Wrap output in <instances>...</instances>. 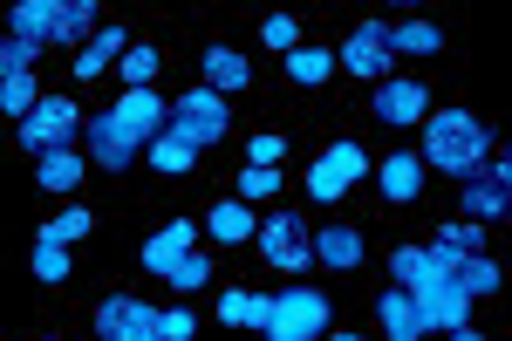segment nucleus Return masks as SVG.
Wrapping results in <instances>:
<instances>
[{"label": "nucleus", "instance_id": "obj_1", "mask_svg": "<svg viewBox=\"0 0 512 341\" xmlns=\"http://www.w3.org/2000/svg\"><path fill=\"white\" fill-rule=\"evenodd\" d=\"M485 151H492V130H485L472 110H437V116H424V151H417V164H424V171H478V164H485Z\"/></svg>", "mask_w": 512, "mask_h": 341}, {"label": "nucleus", "instance_id": "obj_2", "mask_svg": "<svg viewBox=\"0 0 512 341\" xmlns=\"http://www.w3.org/2000/svg\"><path fill=\"white\" fill-rule=\"evenodd\" d=\"M267 341H321L328 335V294L321 287H287V294H267V321H260Z\"/></svg>", "mask_w": 512, "mask_h": 341}, {"label": "nucleus", "instance_id": "obj_3", "mask_svg": "<svg viewBox=\"0 0 512 341\" xmlns=\"http://www.w3.org/2000/svg\"><path fill=\"white\" fill-rule=\"evenodd\" d=\"M226 96H212V89H185L178 103H171V116H164V130L178 137V144H192V151H205V144H219L226 137Z\"/></svg>", "mask_w": 512, "mask_h": 341}, {"label": "nucleus", "instance_id": "obj_4", "mask_svg": "<svg viewBox=\"0 0 512 341\" xmlns=\"http://www.w3.org/2000/svg\"><path fill=\"white\" fill-rule=\"evenodd\" d=\"M76 123H82V110L69 103V96H41L35 110L21 116V151H35V157H48V151H69V137H76Z\"/></svg>", "mask_w": 512, "mask_h": 341}, {"label": "nucleus", "instance_id": "obj_5", "mask_svg": "<svg viewBox=\"0 0 512 341\" xmlns=\"http://www.w3.org/2000/svg\"><path fill=\"white\" fill-rule=\"evenodd\" d=\"M260 260L274 266V273H301V266L315 260V246H308V219L301 212H274V219H260Z\"/></svg>", "mask_w": 512, "mask_h": 341}, {"label": "nucleus", "instance_id": "obj_6", "mask_svg": "<svg viewBox=\"0 0 512 341\" xmlns=\"http://www.w3.org/2000/svg\"><path fill=\"white\" fill-rule=\"evenodd\" d=\"M96 335L103 341H164V314L137 294H110L96 307Z\"/></svg>", "mask_w": 512, "mask_h": 341}, {"label": "nucleus", "instance_id": "obj_7", "mask_svg": "<svg viewBox=\"0 0 512 341\" xmlns=\"http://www.w3.org/2000/svg\"><path fill=\"white\" fill-rule=\"evenodd\" d=\"M355 178H369V151H362V144H328V151L308 164V198L328 205V198H342Z\"/></svg>", "mask_w": 512, "mask_h": 341}, {"label": "nucleus", "instance_id": "obj_8", "mask_svg": "<svg viewBox=\"0 0 512 341\" xmlns=\"http://www.w3.org/2000/svg\"><path fill=\"white\" fill-rule=\"evenodd\" d=\"M376 123L383 130H403V123H424L431 116V96H424V82H410V76H396V82H376Z\"/></svg>", "mask_w": 512, "mask_h": 341}, {"label": "nucleus", "instance_id": "obj_9", "mask_svg": "<svg viewBox=\"0 0 512 341\" xmlns=\"http://www.w3.org/2000/svg\"><path fill=\"white\" fill-rule=\"evenodd\" d=\"M164 116H171V103H164L158 89H130L117 110H110V123H117L130 144H151V137H164Z\"/></svg>", "mask_w": 512, "mask_h": 341}, {"label": "nucleus", "instance_id": "obj_10", "mask_svg": "<svg viewBox=\"0 0 512 341\" xmlns=\"http://www.w3.org/2000/svg\"><path fill=\"white\" fill-rule=\"evenodd\" d=\"M335 69H349V76H362V82H383V69H390V41H383V21H362V28L342 41Z\"/></svg>", "mask_w": 512, "mask_h": 341}, {"label": "nucleus", "instance_id": "obj_11", "mask_svg": "<svg viewBox=\"0 0 512 341\" xmlns=\"http://www.w3.org/2000/svg\"><path fill=\"white\" fill-rule=\"evenodd\" d=\"M506 212H512V178H506V164H492V178H472L465 185V219L472 226H485V219L499 226Z\"/></svg>", "mask_w": 512, "mask_h": 341}, {"label": "nucleus", "instance_id": "obj_12", "mask_svg": "<svg viewBox=\"0 0 512 341\" xmlns=\"http://www.w3.org/2000/svg\"><path fill=\"white\" fill-rule=\"evenodd\" d=\"M123 48H130V35H123V21H110V28H96V35L82 41V55H76V76H82V82L110 76V69L123 62Z\"/></svg>", "mask_w": 512, "mask_h": 341}, {"label": "nucleus", "instance_id": "obj_13", "mask_svg": "<svg viewBox=\"0 0 512 341\" xmlns=\"http://www.w3.org/2000/svg\"><path fill=\"white\" fill-rule=\"evenodd\" d=\"M451 287H458L465 301H485V294H499V287H506V273H499L492 253H465V260L451 266Z\"/></svg>", "mask_w": 512, "mask_h": 341}, {"label": "nucleus", "instance_id": "obj_14", "mask_svg": "<svg viewBox=\"0 0 512 341\" xmlns=\"http://www.w3.org/2000/svg\"><path fill=\"white\" fill-rule=\"evenodd\" d=\"M376 314H383V335H390V341H424L417 301H410L403 287H383V294H376Z\"/></svg>", "mask_w": 512, "mask_h": 341}, {"label": "nucleus", "instance_id": "obj_15", "mask_svg": "<svg viewBox=\"0 0 512 341\" xmlns=\"http://www.w3.org/2000/svg\"><path fill=\"white\" fill-rule=\"evenodd\" d=\"M89 157H96L103 171H123V164L137 157V144H130L117 123H110V110H103V116H89Z\"/></svg>", "mask_w": 512, "mask_h": 341}, {"label": "nucleus", "instance_id": "obj_16", "mask_svg": "<svg viewBox=\"0 0 512 341\" xmlns=\"http://www.w3.org/2000/svg\"><path fill=\"white\" fill-rule=\"evenodd\" d=\"M55 7H62V0H21V7H7V35L41 48V41L55 35Z\"/></svg>", "mask_w": 512, "mask_h": 341}, {"label": "nucleus", "instance_id": "obj_17", "mask_svg": "<svg viewBox=\"0 0 512 341\" xmlns=\"http://www.w3.org/2000/svg\"><path fill=\"white\" fill-rule=\"evenodd\" d=\"M308 246H315V260H321V266H335V273L362 266V232H355V226H328V232H315Z\"/></svg>", "mask_w": 512, "mask_h": 341}, {"label": "nucleus", "instance_id": "obj_18", "mask_svg": "<svg viewBox=\"0 0 512 341\" xmlns=\"http://www.w3.org/2000/svg\"><path fill=\"white\" fill-rule=\"evenodd\" d=\"M417 191H424V164H417V151L383 157V198H390V205H410Z\"/></svg>", "mask_w": 512, "mask_h": 341}, {"label": "nucleus", "instance_id": "obj_19", "mask_svg": "<svg viewBox=\"0 0 512 341\" xmlns=\"http://www.w3.org/2000/svg\"><path fill=\"white\" fill-rule=\"evenodd\" d=\"M192 239H198L192 219H171L164 232H151V239H144V266H151V273H164L178 253H192Z\"/></svg>", "mask_w": 512, "mask_h": 341}, {"label": "nucleus", "instance_id": "obj_20", "mask_svg": "<svg viewBox=\"0 0 512 341\" xmlns=\"http://www.w3.org/2000/svg\"><path fill=\"white\" fill-rule=\"evenodd\" d=\"M198 69H205V89H212V96L253 82V69H246V55H239V48H205V62H198Z\"/></svg>", "mask_w": 512, "mask_h": 341}, {"label": "nucleus", "instance_id": "obj_21", "mask_svg": "<svg viewBox=\"0 0 512 341\" xmlns=\"http://www.w3.org/2000/svg\"><path fill=\"white\" fill-rule=\"evenodd\" d=\"M205 232H219V246H239V239H253V212H246V205H239V198H226V205H212V212H205Z\"/></svg>", "mask_w": 512, "mask_h": 341}, {"label": "nucleus", "instance_id": "obj_22", "mask_svg": "<svg viewBox=\"0 0 512 341\" xmlns=\"http://www.w3.org/2000/svg\"><path fill=\"white\" fill-rule=\"evenodd\" d=\"M383 41H390V55H437L444 48L431 21H396V28H383Z\"/></svg>", "mask_w": 512, "mask_h": 341}, {"label": "nucleus", "instance_id": "obj_23", "mask_svg": "<svg viewBox=\"0 0 512 341\" xmlns=\"http://www.w3.org/2000/svg\"><path fill=\"white\" fill-rule=\"evenodd\" d=\"M96 35V0H62V7H55V35L48 41H89Z\"/></svg>", "mask_w": 512, "mask_h": 341}, {"label": "nucleus", "instance_id": "obj_24", "mask_svg": "<svg viewBox=\"0 0 512 341\" xmlns=\"http://www.w3.org/2000/svg\"><path fill=\"white\" fill-rule=\"evenodd\" d=\"M35 185L41 191H76L82 185V157L76 151H48V157H41V171H35Z\"/></svg>", "mask_w": 512, "mask_h": 341}, {"label": "nucleus", "instance_id": "obj_25", "mask_svg": "<svg viewBox=\"0 0 512 341\" xmlns=\"http://www.w3.org/2000/svg\"><path fill=\"white\" fill-rule=\"evenodd\" d=\"M287 76L301 82V89H315V82L335 76V55H328V48H294V55H287Z\"/></svg>", "mask_w": 512, "mask_h": 341}, {"label": "nucleus", "instance_id": "obj_26", "mask_svg": "<svg viewBox=\"0 0 512 341\" xmlns=\"http://www.w3.org/2000/svg\"><path fill=\"white\" fill-rule=\"evenodd\" d=\"M28 266H35V280H41V287H62V280H69V246H55V239H35Z\"/></svg>", "mask_w": 512, "mask_h": 341}, {"label": "nucleus", "instance_id": "obj_27", "mask_svg": "<svg viewBox=\"0 0 512 341\" xmlns=\"http://www.w3.org/2000/svg\"><path fill=\"white\" fill-rule=\"evenodd\" d=\"M219 321L226 328H260L267 321V294H219Z\"/></svg>", "mask_w": 512, "mask_h": 341}, {"label": "nucleus", "instance_id": "obj_28", "mask_svg": "<svg viewBox=\"0 0 512 341\" xmlns=\"http://www.w3.org/2000/svg\"><path fill=\"white\" fill-rule=\"evenodd\" d=\"M117 76L130 82V89H151V76H158V48H151V41H130L123 62H117Z\"/></svg>", "mask_w": 512, "mask_h": 341}, {"label": "nucleus", "instance_id": "obj_29", "mask_svg": "<svg viewBox=\"0 0 512 341\" xmlns=\"http://www.w3.org/2000/svg\"><path fill=\"white\" fill-rule=\"evenodd\" d=\"M164 280L185 287V294H198V287H212V260H205V253H178V260L164 266Z\"/></svg>", "mask_w": 512, "mask_h": 341}, {"label": "nucleus", "instance_id": "obj_30", "mask_svg": "<svg viewBox=\"0 0 512 341\" xmlns=\"http://www.w3.org/2000/svg\"><path fill=\"white\" fill-rule=\"evenodd\" d=\"M192 144H178V137H171V130H164V137H151V164H158L164 178H185V171H192Z\"/></svg>", "mask_w": 512, "mask_h": 341}, {"label": "nucleus", "instance_id": "obj_31", "mask_svg": "<svg viewBox=\"0 0 512 341\" xmlns=\"http://www.w3.org/2000/svg\"><path fill=\"white\" fill-rule=\"evenodd\" d=\"M89 232H96L89 205H69L62 219H48V226H41V239H55V246H76V239H89Z\"/></svg>", "mask_w": 512, "mask_h": 341}, {"label": "nucleus", "instance_id": "obj_32", "mask_svg": "<svg viewBox=\"0 0 512 341\" xmlns=\"http://www.w3.org/2000/svg\"><path fill=\"white\" fill-rule=\"evenodd\" d=\"M35 103H41V82L35 76H7V82H0V110H7V116H28Z\"/></svg>", "mask_w": 512, "mask_h": 341}, {"label": "nucleus", "instance_id": "obj_33", "mask_svg": "<svg viewBox=\"0 0 512 341\" xmlns=\"http://www.w3.org/2000/svg\"><path fill=\"white\" fill-rule=\"evenodd\" d=\"M35 62H41L35 41H14V35L0 41V82H7V76H35Z\"/></svg>", "mask_w": 512, "mask_h": 341}, {"label": "nucleus", "instance_id": "obj_34", "mask_svg": "<svg viewBox=\"0 0 512 341\" xmlns=\"http://www.w3.org/2000/svg\"><path fill=\"white\" fill-rule=\"evenodd\" d=\"M260 41L280 48V55H294V48H301V21H294V14H267V21H260Z\"/></svg>", "mask_w": 512, "mask_h": 341}, {"label": "nucleus", "instance_id": "obj_35", "mask_svg": "<svg viewBox=\"0 0 512 341\" xmlns=\"http://www.w3.org/2000/svg\"><path fill=\"white\" fill-rule=\"evenodd\" d=\"M437 246H451V253H485V226L451 219V226H437Z\"/></svg>", "mask_w": 512, "mask_h": 341}, {"label": "nucleus", "instance_id": "obj_36", "mask_svg": "<svg viewBox=\"0 0 512 341\" xmlns=\"http://www.w3.org/2000/svg\"><path fill=\"white\" fill-rule=\"evenodd\" d=\"M280 157H287V137H280V130H260V137L246 144V164H260V171H280Z\"/></svg>", "mask_w": 512, "mask_h": 341}, {"label": "nucleus", "instance_id": "obj_37", "mask_svg": "<svg viewBox=\"0 0 512 341\" xmlns=\"http://www.w3.org/2000/svg\"><path fill=\"white\" fill-rule=\"evenodd\" d=\"M274 191H280V171H260V164L239 171V198H274Z\"/></svg>", "mask_w": 512, "mask_h": 341}, {"label": "nucleus", "instance_id": "obj_38", "mask_svg": "<svg viewBox=\"0 0 512 341\" xmlns=\"http://www.w3.org/2000/svg\"><path fill=\"white\" fill-rule=\"evenodd\" d=\"M192 335H198V321L185 307H171V314H164V341H192Z\"/></svg>", "mask_w": 512, "mask_h": 341}, {"label": "nucleus", "instance_id": "obj_39", "mask_svg": "<svg viewBox=\"0 0 512 341\" xmlns=\"http://www.w3.org/2000/svg\"><path fill=\"white\" fill-rule=\"evenodd\" d=\"M451 341H485V335H478V328H451Z\"/></svg>", "mask_w": 512, "mask_h": 341}, {"label": "nucleus", "instance_id": "obj_40", "mask_svg": "<svg viewBox=\"0 0 512 341\" xmlns=\"http://www.w3.org/2000/svg\"><path fill=\"white\" fill-rule=\"evenodd\" d=\"M328 341H362V335H328Z\"/></svg>", "mask_w": 512, "mask_h": 341}, {"label": "nucleus", "instance_id": "obj_41", "mask_svg": "<svg viewBox=\"0 0 512 341\" xmlns=\"http://www.w3.org/2000/svg\"><path fill=\"white\" fill-rule=\"evenodd\" d=\"M41 341H55V335H41Z\"/></svg>", "mask_w": 512, "mask_h": 341}]
</instances>
